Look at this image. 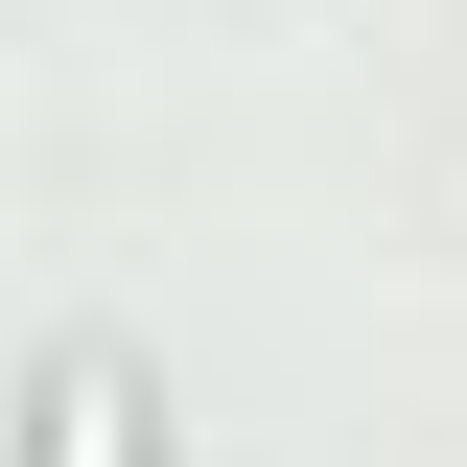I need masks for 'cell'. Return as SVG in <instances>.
<instances>
[{
    "label": "cell",
    "mask_w": 467,
    "mask_h": 467,
    "mask_svg": "<svg viewBox=\"0 0 467 467\" xmlns=\"http://www.w3.org/2000/svg\"><path fill=\"white\" fill-rule=\"evenodd\" d=\"M47 467H140V374L117 350H47Z\"/></svg>",
    "instance_id": "cell-1"
}]
</instances>
